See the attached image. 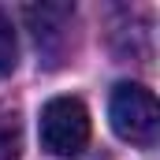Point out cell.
<instances>
[{
	"instance_id": "1",
	"label": "cell",
	"mask_w": 160,
	"mask_h": 160,
	"mask_svg": "<svg viewBox=\"0 0 160 160\" xmlns=\"http://www.w3.org/2000/svg\"><path fill=\"white\" fill-rule=\"evenodd\" d=\"M108 119H112V130L119 134L123 142L142 145V149L157 145L160 108H157L153 89H145L138 82H119L112 89V101H108Z\"/></svg>"
},
{
	"instance_id": "3",
	"label": "cell",
	"mask_w": 160,
	"mask_h": 160,
	"mask_svg": "<svg viewBox=\"0 0 160 160\" xmlns=\"http://www.w3.org/2000/svg\"><path fill=\"white\" fill-rule=\"evenodd\" d=\"M22 153V119L11 104L0 101V160H19Z\"/></svg>"
},
{
	"instance_id": "4",
	"label": "cell",
	"mask_w": 160,
	"mask_h": 160,
	"mask_svg": "<svg viewBox=\"0 0 160 160\" xmlns=\"http://www.w3.org/2000/svg\"><path fill=\"white\" fill-rule=\"evenodd\" d=\"M19 63V38H15V26L8 19V11H0V78H8Z\"/></svg>"
},
{
	"instance_id": "2",
	"label": "cell",
	"mask_w": 160,
	"mask_h": 160,
	"mask_svg": "<svg viewBox=\"0 0 160 160\" xmlns=\"http://www.w3.org/2000/svg\"><path fill=\"white\" fill-rule=\"evenodd\" d=\"M41 145L56 157H78L89 145V112L78 97H52L38 119Z\"/></svg>"
}]
</instances>
